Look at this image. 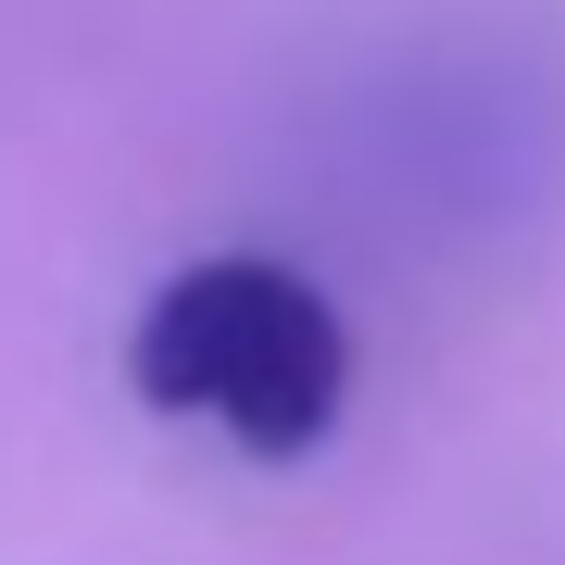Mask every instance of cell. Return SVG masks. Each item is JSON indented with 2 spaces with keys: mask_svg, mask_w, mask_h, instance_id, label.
Segmentation results:
<instances>
[{
  "mask_svg": "<svg viewBox=\"0 0 565 565\" xmlns=\"http://www.w3.org/2000/svg\"><path fill=\"white\" fill-rule=\"evenodd\" d=\"M126 377H139L151 415H202L226 427L252 465H302L352 403V327L340 302L277 252H202L139 302V340H126Z\"/></svg>",
  "mask_w": 565,
  "mask_h": 565,
  "instance_id": "cell-1",
  "label": "cell"
}]
</instances>
